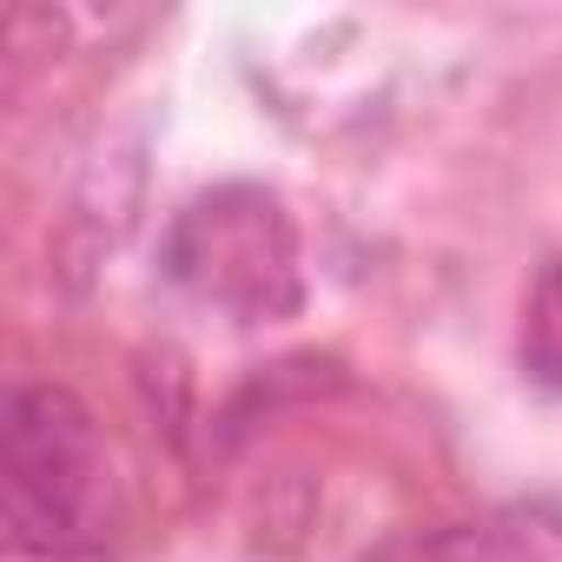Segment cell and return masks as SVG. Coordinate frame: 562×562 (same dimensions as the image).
Wrapping results in <instances>:
<instances>
[{"label":"cell","instance_id":"1","mask_svg":"<svg viewBox=\"0 0 562 562\" xmlns=\"http://www.w3.org/2000/svg\"><path fill=\"white\" fill-rule=\"evenodd\" d=\"M8 562H106L113 483L93 411L67 384H14L0 417Z\"/></svg>","mask_w":562,"mask_h":562},{"label":"cell","instance_id":"2","mask_svg":"<svg viewBox=\"0 0 562 562\" xmlns=\"http://www.w3.org/2000/svg\"><path fill=\"white\" fill-rule=\"evenodd\" d=\"M166 278L238 318V325H271L305 305V258H299V225L285 199L265 186H212L199 192L159 245Z\"/></svg>","mask_w":562,"mask_h":562},{"label":"cell","instance_id":"3","mask_svg":"<svg viewBox=\"0 0 562 562\" xmlns=\"http://www.w3.org/2000/svg\"><path fill=\"white\" fill-rule=\"evenodd\" d=\"M430 562H562L555 503H503L430 536Z\"/></svg>","mask_w":562,"mask_h":562},{"label":"cell","instance_id":"4","mask_svg":"<svg viewBox=\"0 0 562 562\" xmlns=\"http://www.w3.org/2000/svg\"><path fill=\"white\" fill-rule=\"evenodd\" d=\"M516 358L529 371V384L562 397V251L536 265L529 299H522V331H516Z\"/></svg>","mask_w":562,"mask_h":562}]
</instances>
